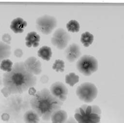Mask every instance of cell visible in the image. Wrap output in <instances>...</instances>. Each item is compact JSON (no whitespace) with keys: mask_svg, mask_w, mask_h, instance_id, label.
I'll return each instance as SVG.
<instances>
[{"mask_svg":"<svg viewBox=\"0 0 124 123\" xmlns=\"http://www.w3.org/2000/svg\"><path fill=\"white\" fill-rule=\"evenodd\" d=\"M11 53V47L9 45L0 41V63L5 59H8Z\"/></svg>","mask_w":124,"mask_h":123,"instance_id":"cell-16","label":"cell"},{"mask_svg":"<svg viewBox=\"0 0 124 123\" xmlns=\"http://www.w3.org/2000/svg\"><path fill=\"white\" fill-rule=\"evenodd\" d=\"M13 65V62L10 59H5L0 63V69L5 72H9L11 71Z\"/></svg>","mask_w":124,"mask_h":123,"instance_id":"cell-20","label":"cell"},{"mask_svg":"<svg viewBox=\"0 0 124 123\" xmlns=\"http://www.w3.org/2000/svg\"><path fill=\"white\" fill-rule=\"evenodd\" d=\"M2 83V78H0V85Z\"/></svg>","mask_w":124,"mask_h":123,"instance_id":"cell-28","label":"cell"},{"mask_svg":"<svg viewBox=\"0 0 124 123\" xmlns=\"http://www.w3.org/2000/svg\"><path fill=\"white\" fill-rule=\"evenodd\" d=\"M65 63L61 59H57L53 63L52 68L57 72H63L64 71Z\"/></svg>","mask_w":124,"mask_h":123,"instance_id":"cell-21","label":"cell"},{"mask_svg":"<svg viewBox=\"0 0 124 123\" xmlns=\"http://www.w3.org/2000/svg\"><path fill=\"white\" fill-rule=\"evenodd\" d=\"M101 113L98 106L85 104L75 109L74 118L78 123H100Z\"/></svg>","mask_w":124,"mask_h":123,"instance_id":"cell-3","label":"cell"},{"mask_svg":"<svg viewBox=\"0 0 124 123\" xmlns=\"http://www.w3.org/2000/svg\"><path fill=\"white\" fill-rule=\"evenodd\" d=\"M57 25V20L55 17L44 15L38 17L35 21L37 30L45 35L49 34Z\"/></svg>","mask_w":124,"mask_h":123,"instance_id":"cell-6","label":"cell"},{"mask_svg":"<svg viewBox=\"0 0 124 123\" xmlns=\"http://www.w3.org/2000/svg\"><path fill=\"white\" fill-rule=\"evenodd\" d=\"M70 35L63 28L57 29L51 39L52 44L60 50L64 49L71 40Z\"/></svg>","mask_w":124,"mask_h":123,"instance_id":"cell-7","label":"cell"},{"mask_svg":"<svg viewBox=\"0 0 124 123\" xmlns=\"http://www.w3.org/2000/svg\"><path fill=\"white\" fill-rule=\"evenodd\" d=\"M51 94L60 101L63 102L67 98L68 90L66 86L61 81H56L49 88Z\"/></svg>","mask_w":124,"mask_h":123,"instance_id":"cell-8","label":"cell"},{"mask_svg":"<svg viewBox=\"0 0 124 123\" xmlns=\"http://www.w3.org/2000/svg\"><path fill=\"white\" fill-rule=\"evenodd\" d=\"M37 55L43 60L46 61H49L52 55L51 48L48 46H43L38 50Z\"/></svg>","mask_w":124,"mask_h":123,"instance_id":"cell-15","label":"cell"},{"mask_svg":"<svg viewBox=\"0 0 124 123\" xmlns=\"http://www.w3.org/2000/svg\"><path fill=\"white\" fill-rule=\"evenodd\" d=\"M0 92L2 95L5 97H8L11 95V93L9 92V91L5 87H3L2 88V89L0 90Z\"/></svg>","mask_w":124,"mask_h":123,"instance_id":"cell-24","label":"cell"},{"mask_svg":"<svg viewBox=\"0 0 124 123\" xmlns=\"http://www.w3.org/2000/svg\"><path fill=\"white\" fill-rule=\"evenodd\" d=\"M2 84L11 94H21L36 84V77L25 67L23 62H16L9 72H5L2 78Z\"/></svg>","mask_w":124,"mask_h":123,"instance_id":"cell-1","label":"cell"},{"mask_svg":"<svg viewBox=\"0 0 124 123\" xmlns=\"http://www.w3.org/2000/svg\"><path fill=\"white\" fill-rule=\"evenodd\" d=\"M14 54L16 58H20L22 57V56L23 55V51L21 48H18L14 50Z\"/></svg>","mask_w":124,"mask_h":123,"instance_id":"cell-23","label":"cell"},{"mask_svg":"<svg viewBox=\"0 0 124 123\" xmlns=\"http://www.w3.org/2000/svg\"><path fill=\"white\" fill-rule=\"evenodd\" d=\"M76 93L80 100L86 103H89L96 98L98 90L94 84L86 82L81 84L77 87Z\"/></svg>","mask_w":124,"mask_h":123,"instance_id":"cell-5","label":"cell"},{"mask_svg":"<svg viewBox=\"0 0 124 123\" xmlns=\"http://www.w3.org/2000/svg\"><path fill=\"white\" fill-rule=\"evenodd\" d=\"M25 44L28 47H37L39 45L40 36L35 31L28 32L25 37Z\"/></svg>","mask_w":124,"mask_h":123,"instance_id":"cell-12","label":"cell"},{"mask_svg":"<svg viewBox=\"0 0 124 123\" xmlns=\"http://www.w3.org/2000/svg\"><path fill=\"white\" fill-rule=\"evenodd\" d=\"M67 119V113L64 110L61 109L54 112L50 117L52 123H65Z\"/></svg>","mask_w":124,"mask_h":123,"instance_id":"cell-13","label":"cell"},{"mask_svg":"<svg viewBox=\"0 0 124 123\" xmlns=\"http://www.w3.org/2000/svg\"><path fill=\"white\" fill-rule=\"evenodd\" d=\"M24 121L25 123H39L40 117L32 109L27 110L23 116Z\"/></svg>","mask_w":124,"mask_h":123,"instance_id":"cell-14","label":"cell"},{"mask_svg":"<svg viewBox=\"0 0 124 123\" xmlns=\"http://www.w3.org/2000/svg\"><path fill=\"white\" fill-rule=\"evenodd\" d=\"M23 62L27 70L31 74L38 75L42 72V63L36 57H30Z\"/></svg>","mask_w":124,"mask_h":123,"instance_id":"cell-9","label":"cell"},{"mask_svg":"<svg viewBox=\"0 0 124 123\" xmlns=\"http://www.w3.org/2000/svg\"><path fill=\"white\" fill-rule=\"evenodd\" d=\"M66 26L68 31L72 32H78L80 29L79 23L78 21L74 19L69 21Z\"/></svg>","mask_w":124,"mask_h":123,"instance_id":"cell-19","label":"cell"},{"mask_svg":"<svg viewBox=\"0 0 124 123\" xmlns=\"http://www.w3.org/2000/svg\"><path fill=\"white\" fill-rule=\"evenodd\" d=\"M27 26V22L22 17H17L14 18L11 22L10 28L15 33H22Z\"/></svg>","mask_w":124,"mask_h":123,"instance_id":"cell-11","label":"cell"},{"mask_svg":"<svg viewBox=\"0 0 124 123\" xmlns=\"http://www.w3.org/2000/svg\"><path fill=\"white\" fill-rule=\"evenodd\" d=\"M2 41L7 44L9 45L11 44V42L12 40V37L9 33H4L2 35L1 37Z\"/></svg>","mask_w":124,"mask_h":123,"instance_id":"cell-22","label":"cell"},{"mask_svg":"<svg viewBox=\"0 0 124 123\" xmlns=\"http://www.w3.org/2000/svg\"><path fill=\"white\" fill-rule=\"evenodd\" d=\"M94 40V36L93 34L89 31H85L81 34L80 42L85 47L89 46Z\"/></svg>","mask_w":124,"mask_h":123,"instance_id":"cell-17","label":"cell"},{"mask_svg":"<svg viewBox=\"0 0 124 123\" xmlns=\"http://www.w3.org/2000/svg\"><path fill=\"white\" fill-rule=\"evenodd\" d=\"M76 67L80 73L85 76H90L97 70L98 62L94 56L84 55L77 61Z\"/></svg>","mask_w":124,"mask_h":123,"instance_id":"cell-4","label":"cell"},{"mask_svg":"<svg viewBox=\"0 0 124 123\" xmlns=\"http://www.w3.org/2000/svg\"><path fill=\"white\" fill-rule=\"evenodd\" d=\"M66 60L70 62L76 61L81 55V48L77 43H72L69 45L64 51Z\"/></svg>","mask_w":124,"mask_h":123,"instance_id":"cell-10","label":"cell"},{"mask_svg":"<svg viewBox=\"0 0 124 123\" xmlns=\"http://www.w3.org/2000/svg\"><path fill=\"white\" fill-rule=\"evenodd\" d=\"M10 119V115L7 113H3L1 115V119L3 121H7Z\"/></svg>","mask_w":124,"mask_h":123,"instance_id":"cell-26","label":"cell"},{"mask_svg":"<svg viewBox=\"0 0 124 123\" xmlns=\"http://www.w3.org/2000/svg\"><path fill=\"white\" fill-rule=\"evenodd\" d=\"M40 81L43 83V84H46V83L48 80H49V77L46 75H43L41 76L40 77Z\"/></svg>","mask_w":124,"mask_h":123,"instance_id":"cell-25","label":"cell"},{"mask_svg":"<svg viewBox=\"0 0 124 123\" xmlns=\"http://www.w3.org/2000/svg\"><path fill=\"white\" fill-rule=\"evenodd\" d=\"M65 123H78L75 120L74 117H70L68 118L67 120Z\"/></svg>","mask_w":124,"mask_h":123,"instance_id":"cell-27","label":"cell"},{"mask_svg":"<svg viewBox=\"0 0 124 123\" xmlns=\"http://www.w3.org/2000/svg\"><path fill=\"white\" fill-rule=\"evenodd\" d=\"M30 103L32 109L40 118L44 121H49L52 114L61 109L63 102L54 97L49 89L44 88L32 95Z\"/></svg>","mask_w":124,"mask_h":123,"instance_id":"cell-2","label":"cell"},{"mask_svg":"<svg viewBox=\"0 0 124 123\" xmlns=\"http://www.w3.org/2000/svg\"><path fill=\"white\" fill-rule=\"evenodd\" d=\"M79 77L74 72H71L65 75V81L66 83L71 87H73L75 84L79 81Z\"/></svg>","mask_w":124,"mask_h":123,"instance_id":"cell-18","label":"cell"}]
</instances>
